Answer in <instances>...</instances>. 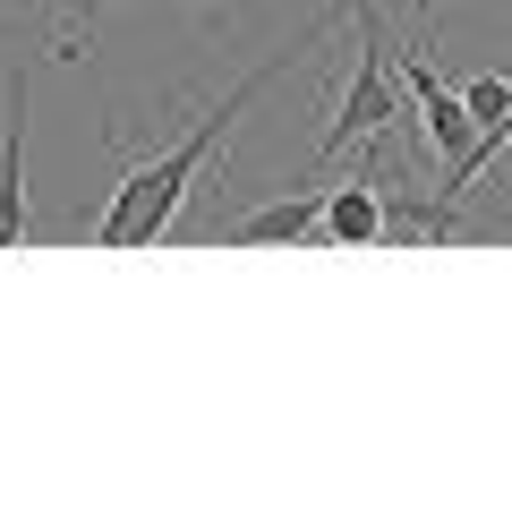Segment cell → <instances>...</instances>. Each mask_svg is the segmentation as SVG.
Masks as SVG:
<instances>
[{
  "instance_id": "obj_1",
  "label": "cell",
  "mask_w": 512,
  "mask_h": 512,
  "mask_svg": "<svg viewBox=\"0 0 512 512\" xmlns=\"http://www.w3.org/2000/svg\"><path fill=\"white\" fill-rule=\"evenodd\" d=\"M325 35H333V18H316L308 35H299V52H274L265 69H248V77H239V86H231V94H222V103H214V111H205V120L180 137V146H163L146 171H128V180L111 188L103 222H94V248H154V239L171 231V214H180L188 180H197V171L214 163V146L231 137V120H239V111H248L265 86H274L282 69H299V60H308V43H325Z\"/></svg>"
},
{
  "instance_id": "obj_2",
  "label": "cell",
  "mask_w": 512,
  "mask_h": 512,
  "mask_svg": "<svg viewBox=\"0 0 512 512\" xmlns=\"http://www.w3.org/2000/svg\"><path fill=\"white\" fill-rule=\"evenodd\" d=\"M350 18H359V69H350L342 111H333L325 146H316V171H325V163H342V154L359 146V137H376L384 120H402V103H393V43H384L376 0H350Z\"/></svg>"
},
{
  "instance_id": "obj_3",
  "label": "cell",
  "mask_w": 512,
  "mask_h": 512,
  "mask_svg": "<svg viewBox=\"0 0 512 512\" xmlns=\"http://www.w3.org/2000/svg\"><path fill=\"white\" fill-rule=\"evenodd\" d=\"M35 231L26 214V77H9V137H0V248Z\"/></svg>"
},
{
  "instance_id": "obj_4",
  "label": "cell",
  "mask_w": 512,
  "mask_h": 512,
  "mask_svg": "<svg viewBox=\"0 0 512 512\" xmlns=\"http://www.w3.org/2000/svg\"><path fill=\"white\" fill-rule=\"evenodd\" d=\"M316 231H325V239H342V248H367V239L384 231V197H376L367 180L325 188V197H316Z\"/></svg>"
},
{
  "instance_id": "obj_5",
  "label": "cell",
  "mask_w": 512,
  "mask_h": 512,
  "mask_svg": "<svg viewBox=\"0 0 512 512\" xmlns=\"http://www.w3.org/2000/svg\"><path fill=\"white\" fill-rule=\"evenodd\" d=\"M316 197H325V188H291V197H274V205H256V214H239V222H231V248L308 239V231H316Z\"/></svg>"
},
{
  "instance_id": "obj_6",
  "label": "cell",
  "mask_w": 512,
  "mask_h": 512,
  "mask_svg": "<svg viewBox=\"0 0 512 512\" xmlns=\"http://www.w3.org/2000/svg\"><path fill=\"white\" fill-rule=\"evenodd\" d=\"M461 111H470V120H478V137H487V128L512 111V86H504V77H478V86L461 94Z\"/></svg>"
},
{
  "instance_id": "obj_7",
  "label": "cell",
  "mask_w": 512,
  "mask_h": 512,
  "mask_svg": "<svg viewBox=\"0 0 512 512\" xmlns=\"http://www.w3.org/2000/svg\"><path fill=\"white\" fill-rule=\"evenodd\" d=\"M419 18H427V26H436V0H419Z\"/></svg>"
}]
</instances>
